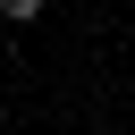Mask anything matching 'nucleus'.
<instances>
[{
	"instance_id": "obj_1",
	"label": "nucleus",
	"mask_w": 135,
	"mask_h": 135,
	"mask_svg": "<svg viewBox=\"0 0 135 135\" xmlns=\"http://www.w3.org/2000/svg\"><path fill=\"white\" fill-rule=\"evenodd\" d=\"M0 17H8V25H34V17H42V0H0Z\"/></svg>"
}]
</instances>
